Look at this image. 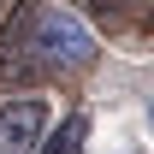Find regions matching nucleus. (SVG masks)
<instances>
[{
  "mask_svg": "<svg viewBox=\"0 0 154 154\" xmlns=\"http://www.w3.org/2000/svg\"><path fill=\"white\" fill-rule=\"evenodd\" d=\"M42 131H48V101L18 95L0 107V154H36Z\"/></svg>",
  "mask_w": 154,
  "mask_h": 154,
  "instance_id": "2",
  "label": "nucleus"
},
{
  "mask_svg": "<svg viewBox=\"0 0 154 154\" xmlns=\"http://www.w3.org/2000/svg\"><path fill=\"white\" fill-rule=\"evenodd\" d=\"M89 6H95V12H119V0H89Z\"/></svg>",
  "mask_w": 154,
  "mask_h": 154,
  "instance_id": "4",
  "label": "nucleus"
},
{
  "mask_svg": "<svg viewBox=\"0 0 154 154\" xmlns=\"http://www.w3.org/2000/svg\"><path fill=\"white\" fill-rule=\"evenodd\" d=\"M95 59V30L65 6H18L0 24V83H42L83 71Z\"/></svg>",
  "mask_w": 154,
  "mask_h": 154,
  "instance_id": "1",
  "label": "nucleus"
},
{
  "mask_svg": "<svg viewBox=\"0 0 154 154\" xmlns=\"http://www.w3.org/2000/svg\"><path fill=\"white\" fill-rule=\"evenodd\" d=\"M83 136H89V125H83V113L59 119V131H42L36 154H83Z\"/></svg>",
  "mask_w": 154,
  "mask_h": 154,
  "instance_id": "3",
  "label": "nucleus"
}]
</instances>
